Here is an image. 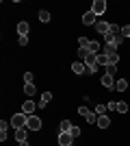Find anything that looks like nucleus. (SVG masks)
Returning a JSON list of instances; mask_svg holds the SVG:
<instances>
[{
	"instance_id": "25",
	"label": "nucleus",
	"mask_w": 130,
	"mask_h": 146,
	"mask_svg": "<svg viewBox=\"0 0 130 146\" xmlns=\"http://www.w3.org/2000/svg\"><path fill=\"white\" fill-rule=\"evenodd\" d=\"M24 94H26V96H33V94H35V85H33V83L24 85Z\"/></svg>"
},
{
	"instance_id": "27",
	"label": "nucleus",
	"mask_w": 130,
	"mask_h": 146,
	"mask_svg": "<svg viewBox=\"0 0 130 146\" xmlns=\"http://www.w3.org/2000/svg\"><path fill=\"white\" fill-rule=\"evenodd\" d=\"M108 33H113V35H122V26H117V24H111Z\"/></svg>"
},
{
	"instance_id": "21",
	"label": "nucleus",
	"mask_w": 130,
	"mask_h": 146,
	"mask_svg": "<svg viewBox=\"0 0 130 146\" xmlns=\"http://www.w3.org/2000/svg\"><path fill=\"white\" fill-rule=\"evenodd\" d=\"M89 52L98 55V52H100V44H98V42H93V39H91V44H89Z\"/></svg>"
},
{
	"instance_id": "32",
	"label": "nucleus",
	"mask_w": 130,
	"mask_h": 146,
	"mask_svg": "<svg viewBox=\"0 0 130 146\" xmlns=\"http://www.w3.org/2000/svg\"><path fill=\"white\" fill-rule=\"evenodd\" d=\"M33 79H35V76H33V72H26V74H24V83H26V85H28V83H33Z\"/></svg>"
},
{
	"instance_id": "2",
	"label": "nucleus",
	"mask_w": 130,
	"mask_h": 146,
	"mask_svg": "<svg viewBox=\"0 0 130 146\" xmlns=\"http://www.w3.org/2000/svg\"><path fill=\"white\" fill-rule=\"evenodd\" d=\"M85 66H87V72H95L98 70V55H89V59H85Z\"/></svg>"
},
{
	"instance_id": "20",
	"label": "nucleus",
	"mask_w": 130,
	"mask_h": 146,
	"mask_svg": "<svg viewBox=\"0 0 130 146\" xmlns=\"http://www.w3.org/2000/svg\"><path fill=\"white\" fill-rule=\"evenodd\" d=\"M89 44H91L89 37H78V46H80V48H89Z\"/></svg>"
},
{
	"instance_id": "31",
	"label": "nucleus",
	"mask_w": 130,
	"mask_h": 146,
	"mask_svg": "<svg viewBox=\"0 0 130 146\" xmlns=\"http://www.w3.org/2000/svg\"><path fill=\"white\" fill-rule=\"evenodd\" d=\"M117 111L119 113H126V111H128V105L126 103H117Z\"/></svg>"
},
{
	"instance_id": "13",
	"label": "nucleus",
	"mask_w": 130,
	"mask_h": 146,
	"mask_svg": "<svg viewBox=\"0 0 130 146\" xmlns=\"http://www.w3.org/2000/svg\"><path fill=\"white\" fill-rule=\"evenodd\" d=\"M98 127L100 129H108V127H111V120H108L106 113H104V116H98Z\"/></svg>"
},
{
	"instance_id": "23",
	"label": "nucleus",
	"mask_w": 130,
	"mask_h": 146,
	"mask_svg": "<svg viewBox=\"0 0 130 146\" xmlns=\"http://www.w3.org/2000/svg\"><path fill=\"white\" fill-rule=\"evenodd\" d=\"M98 66H108V55H98Z\"/></svg>"
},
{
	"instance_id": "33",
	"label": "nucleus",
	"mask_w": 130,
	"mask_h": 146,
	"mask_svg": "<svg viewBox=\"0 0 130 146\" xmlns=\"http://www.w3.org/2000/svg\"><path fill=\"white\" fill-rule=\"evenodd\" d=\"M69 133H72V137H78V135H80V129H78V127H74L72 131H69Z\"/></svg>"
},
{
	"instance_id": "15",
	"label": "nucleus",
	"mask_w": 130,
	"mask_h": 146,
	"mask_svg": "<svg viewBox=\"0 0 130 146\" xmlns=\"http://www.w3.org/2000/svg\"><path fill=\"white\" fill-rule=\"evenodd\" d=\"M18 33H20V37L28 35V22H20L18 24Z\"/></svg>"
},
{
	"instance_id": "7",
	"label": "nucleus",
	"mask_w": 130,
	"mask_h": 146,
	"mask_svg": "<svg viewBox=\"0 0 130 146\" xmlns=\"http://www.w3.org/2000/svg\"><path fill=\"white\" fill-rule=\"evenodd\" d=\"M72 72H74V74H85L87 72L85 61H74V63H72Z\"/></svg>"
},
{
	"instance_id": "1",
	"label": "nucleus",
	"mask_w": 130,
	"mask_h": 146,
	"mask_svg": "<svg viewBox=\"0 0 130 146\" xmlns=\"http://www.w3.org/2000/svg\"><path fill=\"white\" fill-rule=\"evenodd\" d=\"M11 124L15 129H26V124H28V116H26V113H15V116L11 118Z\"/></svg>"
},
{
	"instance_id": "6",
	"label": "nucleus",
	"mask_w": 130,
	"mask_h": 146,
	"mask_svg": "<svg viewBox=\"0 0 130 146\" xmlns=\"http://www.w3.org/2000/svg\"><path fill=\"white\" fill-rule=\"evenodd\" d=\"M72 140H74L72 133H65V131L59 133V144H61V146H72Z\"/></svg>"
},
{
	"instance_id": "30",
	"label": "nucleus",
	"mask_w": 130,
	"mask_h": 146,
	"mask_svg": "<svg viewBox=\"0 0 130 146\" xmlns=\"http://www.w3.org/2000/svg\"><path fill=\"white\" fill-rule=\"evenodd\" d=\"M39 20H41V22H50V13L48 11H39Z\"/></svg>"
},
{
	"instance_id": "19",
	"label": "nucleus",
	"mask_w": 130,
	"mask_h": 146,
	"mask_svg": "<svg viewBox=\"0 0 130 146\" xmlns=\"http://www.w3.org/2000/svg\"><path fill=\"white\" fill-rule=\"evenodd\" d=\"M89 55H93V52H89V48H78V57H80L82 61L89 59Z\"/></svg>"
},
{
	"instance_id": "22",
	"label": "nucleus",
	"mask_w": 130,
	"mask_h": 146,
	"mask_svg": "<svg viewBox=\"0 0 130 146\" xmlns=\"http://www.w3.org/2000/svg\"><path fill=\"white\" fill-rule=\"evenodd\" d=\"M87 122H89V124H93V122H98V113H95V111H89V113H87Z\"/></svg>"
},
{
	"instance_id": "14",
	"label": "nucleus",
	"mask_w": 130,
	"mask_h": 146,
	"mask_svg": "<svg viewBox=\"0 0 130 146\" xmlns=\"http://www.w3.org/2000/svg\"><path fill=\"white\" fill-rule=\"evenodd\" d=\"M115 90H117V92H126V90H128V81H126V79H117V81H115Z\"/></svg>"
},
{
	"instance_id": "8",
	"label": "nucleus",
	"mask_w": 130,
	"mask_h": 146,
	"mask_svg": "<svg viewBox=\"0 0 130 146\" xmlns=\"http://www.w3.org/2000/svg\"><path fill=\"white\" fill-rule=\"evenodd\" d=\"M37 109V105L33 103V100H26L24 105H22V113H26V116H33V111Z\"/></svg>"
},
{
	"instance_id": "16",
	"label": "nucleus",
	"mask_w": 130,
	"mask_h": 146,
	"mask_svg": "<svg viewBox=\"0 0 130 146\" xmlns=\"http://www.w3.org/2000/svg\"><path fill=\"white\" fill-rule=\"evenodd\" d=\"M115 52H117V46H115V44H104V55H115Z\"/></svg>"
},
{
	"instance_id": "4",
	"label": "nucleus",
	"mask_w": 130,
	"mask_h": 146,
	"mask_svg": "<svg viewBox=\"0 0 130 146\" xmlns=\"http://www.w3.org/2000/svg\"><path fill=\"white\" fill-rule=\"evenodd\" d=\"M95 18H98V15H95V13H93V11H87V13H82V24H87V26H95V22H98V20H95Z\"/></svg>"
},
{
	"instance_id": "26",
	"label": "nucleus",
	"mask_w": 130,
	"mask_h": 146,
	"mask_svg": "<svg viewBox=\"0 0 130 146\" xmlns=\"http://www.w3.org/2000/svg\"><path fill=\"white\" fill-rule=\"evenodd\" d=\"M106 74L108 76H117V66H106Z\"/></svg>"
},
{
	"instance_id": "11",
	"label": "nucleus",
	"mask_w": 130,
	"mask_h": 146,
	"mask_svg": "<svg viewBox=\"0 0 130 146\" xmlns=\"http://www.w3.org/2000/svg\"><path fill=\"white\" fill-rule=\"evenodd\" d=\"M15 140L22 144V142H28V133H26V129H15Z\"/></svg>"
},
{
	"instance_id": "37",
	"label": "nucleus",
	"mask_w": 130,
	"mask_h": 146,
	"mask_svg": "<svg viewBox=\"0 0 130 146\" xmlns=\"http://www.w3.org/2000/svg\"><path fill=\"white\" fill-rule=\"evenodd\" d=\"M20 146H28V142H22V144H20Z\"/></svg>"
},
{
	"instance_id": "35",
	"label": "nucleus",
	"mask_w": 130,
	"mask_h": 146,
	"mask_svg": "<svg viewBox=\"0 0 130 146\" xmlns=\"http://www.w3.org/2000/svg\"><path fill=\"white\" fill-rule=\"evenodd\" d=\"M108 111H117V103H108Z\"/></svg>"
},
{
	"instance_id": "24",
	"label": "nucleus",
	"mask_w": 130,
	"mask_h": 146,
	"mask_svg": "<svg viewBox=\"0 0 130 146\" xmlns=\"http://www.w3.org/2000/svg\"><path fill=\"white\" fill-rule=\"evenodd\" d=\"M106 111H108V107H106V105H95V113H98V116H104Z\"/></svg>"
},
{
	"instance_id": "9",
	"label": "nucleus",
	"mask_w": 130,
	"mask_h": 146,
	"mask_svg": "<svg viewBox=\"0 0 130 146\" xmlns=\"http://www.w3.org/2000/svg\"><path fill=\"white\" fill-rule=\"evenodd\" d=\"M108 29H111V24H108V22H104V20H98V22H95V31H98V33H102V35H106V33H108Z\"/></svg>"
},
{
	"instance_id": "36",
	"label": "nucleus",
	"mask_w": 130,
	"mask_h": 146,
	"mask_svg": "<svg viewBox=\"0 0 130 146\" xmlns=\"http://www.w3.org/2000/svg\"><path fill=\"white\" fill-rule=\"evenodd\" d=\"M78 113H80V116H87V113H89V109H87V107H80V109H78Z\"/></svg>"
},
{
	"instance_id": "18",
	"label": "nucleus",
	"mask_w": 130,
	"mask_h": 146,
	"mask_svg": "<svg viewBox=\"0 0 130 146\" xmlns=\"http://www.w3.org/2000/svg\"><path fill=\"white\" fill-rule=\"evenodd\" d=\"M59 127H61V131H65V133H69V131L74 129V124H72V122H69V120H63L61 124H59Z\"/></svg>"
},
{
	"instance_id": "17",
	"label": "nucleus",
	"mask_w": 130,
	"mask_h": 146,
	"mask_svg": "<svg viewBox=\"0 0 130 146\" xmlns=\"http://www.w3.org/2000/svg\"><path fill=\"white\" fill-rule=\"evenodd\" d=\"M7 129H9V124L2 120V122H0V142H5V140H7Z\"/></svg>"
},
{
	"instance_id": "34",
	"label": "nucleus",
	"mask_w": 130,
	"mask_h": 146,
	"mask_svg": "<svg viewBox=\"0 0 130 146\" xmlns=\"http://www.w3.org/2000/svg\"><path fill=\"white\" fill-rule=\"evenodd\" d=\"M28 44V35H24V37H20V46H26Z\"/></svg>"
},
{
	"instance_id": "10",
	"label": "nucleus",
	"mask_w": 130,
	"mask_h": 146,
	"mask_svg": "<svg viewBox=\"0 0 130 146\" xmlns=\"http://www.w3.org/2000/svg\"><path fill=\"white\" fill-rule=\"evenodd\" d=\"M102 85L108 87V90H115V76H108V74H104V76H102Z\"/></svg>"
},
{
	"instance_id": "28",
	"label": "nucleus",
	"mask_w": 130,
	"mask_h": 146,
	"mask_svg": "<svg viewBox=\"0 0 130 146\" xmlns=\"http://www.w3.org/2000/svg\"><path fill=\"white\" fill-rule=\"evenodd\" d=\"M117 63H119V55L115 52V55L108 57V66H117Z\"/></svg>"
},
{
	"instance_id": "29",
	"label": "nucleus",
	"mask_w": 130,
	"mask_h": 146,
	"mask_svg": "<svg viewBox=\"0 0 130 146\" xmlns=\"http://www.w3.org/2000/svg\"><path fill=\"white\" fill-rule=\"evenodd\" d=\"M122 37H124V39H128V37H130V24L122 26Z\"/></svg>"
},
{
	"instance_id": "5",
	"label": "nucleus",
	"mask_w": 130,
	"mask_h": 146,
	"mask_svg": "<svg viewBox=\"0 0 130 146\" xmlns=\"http://www.w3.org/2000/svg\"><path fill=\"white\" fill-rule=\"evenodd\" d=\"M26 129H33V131H39V129H41V120H39L37 116H28V124H26Z\"/></svg>"
},
{
	"instance_id": "3",
	"label": "nucleus",
	"mask_w": 130,
	"mask_h": 146,
	"mask_svg": "<svg viewBox=\"0 0 130 146\" xmlns=\"http://www.w3.org/2000/svg\"><path fill=\"white\" fill-rule=\"evenodd\" d=\"M91 11L95 13V15H102V13L106 11V2L104 0H95V2L91 5Z\"/></svg>"
},
{
	"instance_id": "12",
	"label": "nucleus",
	"mask_w": 130,
	"mask_h": 146,
	"mask_svg": "<svg viewBox=\"0 0 130 146\" xmlns=\"http://www.w3.org/2000/svg\"><path fill=\"white\" fill-rule=\"evenodd\" d=\"M50 100H52V94H50V92H43L41 98H39V109H43V107H46Z\"/></svg>"
},
{
	"instance_id": "38",
	"label": "nucleus",
	"mask_w": 130,
	"mask_h": 146,
	"mask_svg": "<svg viewBox=\"0 0 130 146\" xmlns=\"http://www.w3.org/2000/svg\"><path fill=\"white\" fill-rule=\"evenodd\" d=\"M72 146H74V144H72Z\"/></svg>"
}]
</instances>
